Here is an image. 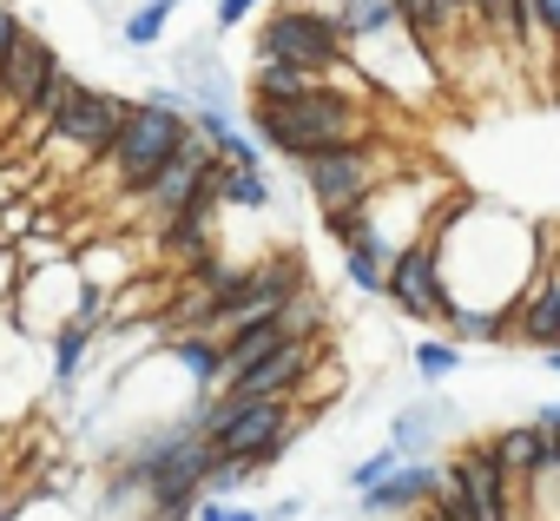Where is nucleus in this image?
Wrapping results in <instances>:
<instances>
[{"instance_id": "1", "label": "nucleus", "mask_w": 560, "mask_h": 521, "mask_svg": "<svg viewBox=\"0 0 560 521\" xmlns=\"http://www.w3.org/2000/svg\"><path fill=\"white\" fill-rule=\"evenodd\" d=\"M376 100L383 93L350 60V73H337V80H324V86H311L298 100H244V126L264 139V152H277V159L298 165L311 152L370 139L376 132Z\"/></svg>"}, {"instance_id": "2", "label": "nucleus", "mask_w": 560, "mask_h": 521, "mask_svg": "<svg viewBox=\"0 0 560 521\" xmlns=\"http://www.w3.org/2000/svg\"><path fill=\"white\" fill-rule=\"evenodd\" d=\"M191 139V113H178V106H165V100H132V113H126V126H119V139L93 159V172H86V185H100V192H113L119 205L126 198H139L165 165H172V152Z\"/></svg>"}, {"instance_id": "3", "label": "nucleus", "mask_w": 560, "mask_h": 521, "mask_svg": "<svg viewBox=\"0 0 560 521\" xmlns=\"http://www.w3.org/2000/svg\"><path fill=\"white\" fill-rule=\"evenodd\" d=\"M291 403H298V396H257V403H237V396L211 390V396H198L185 416L205 429V442H211L218 455H244V462L270 468V462H284V455L298 449V416H291Z\"/></svg>"}, {"instance_id": "4", "label": "nucleus", "mask_w": 560, "mask_h": 521, "mask_svg": "<svg viewBox=\"0 0 560 521\" xmlns=\"http://www.w3.org/2000/svg\"><path fill=\"white\" fill-rule=\"evenodd\" d=\"M257 60H291V67H311L317 80H337L350 73V40L324 0H291V8L277 0V14H264L257 27Z\"/></svg>"}, {"instance_id": "5", "label": "nucleus", "mask_w": 560, "mask_h": 521, "mask_svg": "<svg viewBox=\"0 0 560 521\" xmlns=\"http://www.w3.org/2000/svg\"><path fill=\"white\" fill-rule=\"evenodd\" d=\"M126 113H132V100H126V93H113V86H86V80H80V93L67 100V113H60L54 139L40 146V159H47V165H60V172H73V178H86V172H93V159L119 139Z\"/></svg>"}, {"instance_id": "6", "label": "nucleus", "mask_w": 560, "mask_h": 521, "mask_svg": "<svg viewBox=\"0 0 560 521\" xmlns=\"http://www.w3.org/2000/svg\"><path fill=\"white\" fill-rule=\"evenodd\" d=\"M389 304L409 324H448L455 311V285L442 271V211L429 218V231H416L396 257H389Z\"/></svg>"}, {"instance_id": "7", "label": "nucleus", "mask_w": 560, "mask_h": 521, "mask_svg": "<svg viewBox=\"0 0 560 521\" xmlns=\"http://www.w3.org/2000/svg\"><path fill=\"white\" fill-rule=\"evenodd\" d=\"M298 178H304L317 211H343V205H370L389 172H383V152L370 139H357V146H330V152L298 159Z\"/></svg>"}, {"instance_id": "8", "label": "nucleus", "mask_w": 560, "mask_h": 521, "mask_svg": "<svg viewBox=\"0 0 560 521\" xmlns=\"http://www.w3.org/2000/svg\"><path fill=\"white\" fill-rule=\"evenodd\" d=\"M93 298V285L80 278V257H60V265H40V271H21V291H14V311L27 324V337H54L67 317H80Z\"/></svg>"}, {"instance_id": "9", "label": "nucleus", "mask_w": 560, "mask_h": 521, "mask_svg": "<svg viewBox=\"0 0 560 521\" xmlns=\"http://www.w3.org/2000/svg\"><path fill=\"white\" fill-rule=\"evenodd\" d=\"M442 475L462 488V501H468V514H475V521H514L521 482L508 475V462L494 455V442H488V436H481V442H468V449H455Z\"/></svg>"}, {"instance_id": "10", "label": "nucleus", "mask_w": 560, "mask_h": 521, "mask_svg": "<svg viewBox=\"0 0 560 521\" xmlns=\"http://www.w3.org/2000/svg\"><path fill=\"white\" fill-rule=\"evenodd\" d=\"M317 363H324V337H291L284 350H270L264 363H250L244 377H231L224 396H237V403H257V396H298V390L317 377Z\"/></svg>"}, {"instance_id": "11", "label": "nucleus", "mask_w": 560, "mask_h": 521, "mask_svg": "<svg viewBox=\"0 0 560 521\" xmlns=\"http://www.w3.org/2000/svg\"><path fill=\"white\" fill-rule=\"evenodd\" d=\"M60 67H67V60L54 54V40H47L40 27H21L14 54L0 60V119H21V113L47 93V80H54Z\"/></svg>"}, {"instance_id": "12", "label": "nucleus", "mask_w": 560, "mask_h": 521, "mask_svg": "<svg viewBox=\"0 0 560 521\" xmlns=\"http://www.w3.org/2000/svg\"><path fill=\"white\" fill-rule=\"evenodd\" d=\"M435 488H442V462H435V455H422V462H396L376 488L357 495V514H363V521H409Z\"/></svg>"}, {"instance_id": "13", "label": "nucleus", "mask_w": 560, "mask_h": 521, "mask_svg": "<svg viewBox=\"0 0 560 521\" xmlns=\"http://www.w3.org/2000/svg\"><path fill=\"white\" fill-rule=\"evenodd\" d=\"M73 257H80V278H86L93 291H106V298L126 291V285L139 278V244L119 238V231H93V238H80Z\"/></svg>"}, {"instance_id": "14", "label": "nucleus", "mask_w": 560, "mask_h": 521, "mask_svg": "<svg viewBox=\"0 0 560 521\" xmlns=\"http://www.w3.org/2000/svg\"><path fill=\"white\" fill-rule=\"evenodd\" d=\"M448 422H455V409H448L442 396H422V403L396 409V422H389V449H396L402 462H422V455H435V442L448 436Z\"/></svg>"}, {"instance_id": "15", "label": "nucleus", "mask_w": 560, "mask_h": 521, "mask_svg": "<svg viewBox=\"0 0 560 521\" xmlns=\"http://www.w3.org/2000/svg\"><path fill=\"white\" fill-rule=\"evenodd\" d=\"M165 357L178 363V377L191 383V396L224 390V337H218V331H185V337H165Z\"/></svg>"}, {"instance_id": "16", "label": "nucleus", "mask_w": 560, "mask_h": 521, "mask_svg": "<svg viewBox=\"0 0 560 521\" xmlns=\"http://www.w3.org/2000/svg\"><path fill=\"white\" fill-rule=\"evenodd\" d=\"M80 93V73L73 67H60L54 80H47V93L21 113V146H27V159H40V146L54 139V126H60V113H67V100Z\"/></svg>"}, {"instance_id": "17", "label": "nucleus", "mask_w": 560, "mask_h": 521, "mask_svg": "<svg viewBox=\"0 0 560 521\" xmlns=\"http://www.w3.org/2000/svg\"><path fill=\"white\" fill-rule=\"evenodd\" d=\"M488 442H494V455L508 462L514 482H527V475L547 462V429H540V422H508V429H494Z\"/></svg>"}, {"instance_id": "18", "label": "nucleus", "mask_w": 560, "mask_h": 521, "mask_svg": "<svg viewBox=\"0 0 560 521\" xmlns=\"http://www.w3.org/2000/svg\"><path fill=\"white\" fill-rule=\"evenodd\" d=\"M311 86H324L311 67H291V60H250V100H298V93H311Z\"/></svg>"}, {"instance_id": "19", "label": "nucleus", "mask_w": 560, "mask_h": 521, "mask_svg": "<svg viewBox=\"0 0 560 521\" xmlns=\"http://www.w3.org/2000/svg\"><path fill=\"white\" fill-rule=\"evenodd\" d=\"M442 337H455L462 350H468V344H501V337H514V317H501V311H488V304H455L448 324H442Z\"/></svg>"}, {"instance_id": "20", "label": "nucleus", "mask_w": 560, "mask_h": 521, "mask_svg": "<svg viewBox=\"0 0 560 521\" xmlns=\"http://www.w3.org/2000/svg\"><path fill=\"white\" fill-rule=\"evenodd\" d=\"M218 198H224L231 211H270V178H264V165H224Z\"/></svg>"}, {"instance_id": "21", "label": "nucleus", "mask_w": 560, "mask_h": 521, "mask_svg": "<svg viewBox=\"0 0 560 521\" xmlns=\"http://www.w3.org/2000/svg\"><path fill=\"white\" fill-rule=\"evenodd\" d=\"M172 14H178V0H139V8L119 21V40L126 47H159L165 27H172Z\"/></svg>"}, {"instance_id": "22", "label": "nucleus", "mask_w": 560, "mask_h": 521, "mask_svg": "<svg viewBox=\"0 0 560 521\" xmlns=\"http://www.w3.org/2000/svg\"><path fill=\"white\" fill-rule=\"evenodd\" d=\"M553 60H560V0H534V54H527V67L547 73Z\"/></svg>"}, {"instance_id": "23", "label": "nucleus", "mask_w": 560, "mask_h": 521, "mask_svg": "<svg viewBox=\"0 0 560 521\" xmlns=\"http://www.w3.org/2000/svg\"><path fill=\"white\" fill-rule=\"evenodd\" d=\"M396 8H402V21H409V34L435 54L442 47V34H455V21L442 14V0H396Z\"/></svg>"}, {"instance_id": "24", "label": "nucleus", "mask_w": 560, "mask_h": 521, "mask_svg": "<svg viewBox=\"0 0 560 521\" xmlns=\"http://www.w3.org/2000/svg\"><path fill=\"white\" fill-rule=\"evenodd\" d=\"M462 370V344L455 337H429V344H416V377L422 383H448Z\"/></svg>"}, {"instance_id": "25", "label": "nucleus", "mask_w": 560, "mask_h": 521, "mask_svg": "<svg viewBox=\"0 0 560 521\" xmlns=\"http://www.w3.org/2000/svg\"><path fill=\"white\" fill-rule=\"evenodd\" d=\"M27 231H40V205L34 198H0V244H21Z\"/></svg>"}, {"instance_id": "26", "label": "nucleus", "mask_w": 560, "mask_h": 521, "mask_svg": "<svg viewBox=\"0 0 560 521\" xmlns=\"http://www.w3.org/2000/svg\"><path fill=\"white\" fill-rule=\"evenodd\" d=\"M324 317H330V311H324V298H317V291H298V298L284 304V324H291L298 337H324Z\"/></svg>"}, {"instance_id": "27", "label": "nucleus", "mask_w": 560, "mask_h": 521, "mask_svg": "<svg viewBox=\"0 0 560 521\" xmlns=\"http://www.w3.org/2000/svg\"><path fill=\"white\" fill-rule=\"evenodd\" d=\"M396 462H402V455H396V449H389V442H383V449H376V455H363V462H357V468H350V475H343V488H357V495H363V488H376V482H383V475H389V468H396Z\"/></svg>"}, {"instance_id": "28", "label": "nucleus", "mask_w": 560, "mask_h": 521, "mask_svg": "<svg viewBox=\"0 0 560 521\" xmlns=\"http://www.w3.org/2000/svg\"><path fill=\"white\" fill-rule=\"evenodd\" d=\"M191 521H264V508H244V501H224V495H205L191 508Z\"/></svg>"}, {"instance_id": "29", "label": "nucleus", "mask_w": 560, "mask_h": 521, "mask_svg": "<svg viewBox=\"0 0 560 521\" xmlns=\"http://www.w3.org/2000/svg\"><path fill=\"white\" fill-rule=\"evenodd\" d=\"M211 8H218V14H211V34L224 40V34H237V27H244L257 8H264V0H211Z\"/></svg>"}, {"instance_id": "30", "label": "nucleus", "mask_w": 560, "mask_h": 521, "mask_svg": "<svg viewBox=\"0 0 560 521\" xmlns=\"http://www.w3.org/2000/svg\"><path fill=\"white\" fill-rule=\"evenodd\" d=\"M14 291H21V251L0 244V304H14Z\"/></svg>"}, {"instance_id": "31", "label": "nucleus", "mask_w": 560, "mask_h": 521, "mask_svg": "<svg viewBox=\"0 0 560 521\" xmlns=\"http://www.w3.org/2000/svg\"><path fill=\"white\" fill-rule=\"evenodd\" d=\"M21 27H27V21H21V8H14V0H0V60H8V54H14V40H21Z\"/></svg>"}, {"instance_id": "32", "label": "nucleus", "mask_w": 560, "mask_h": 521, "mask_svg": "<svg viewBox=\"0 0 560 521\" xmlns=\"http://www.w3.org/2000/svg\"><path fill=\"white\" fill-rule=\"evenodd\" d=\"M304 514V495H277L270 508H264V521H298Z\"/></svg>"}, {"instance_id": "33", "label": "nucleus", "mask_w": 560, "mask_h": 521, "mask_svg": "<svg viewBox=\"0 0 560 521\" xmlns=\"http://www.w3.org/2000/svg\"><path fill=\"white\" fill-rule=\"evenodd\" d=\"M534 422H540L547 436H560V403H540V409H534Z\"/></svg>"}, {"instance_id": "34", "label": "nucleus", "mask_w": 560, "mask_h": 521, "mask_svg": "<svg viewBox=\"0 0 560 521\" xmlns=\"http://www.w3.org/2000/svg\"><path fill=\"white\" fill-rule=\"evenodd\" d=\"M468 8H475V0H442V14H448V21H462Z\"/></svg>"}, {"instance_id": "35", "label": "nucleus", "mask_w": 560, "mask_h": 521, "mask_svg": "<svg viewBox=\"0 0 560 521\" xmlns=\"http://www.w3.org/2000/svg\"><path fill=\"white\" fill-rule=\"evenodd\" d=\"M540 363H547V370L560 377V344H553V350H540Z\"/></svg>"}, {"instance_id": "36", "label": "nucleus", "mask_w": 560, "mask_h": 521, "mask_svg": "<svg viewBox=\"0 0 560 521\" xmlns=\"http://www.w3.org/2000/svg\"><path fill=\"white\" fill-rule=\"evenodd\" d=\"M284 8H291V0H284Z\"/></svg>"}]
</instances>
